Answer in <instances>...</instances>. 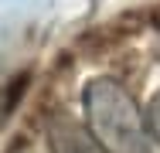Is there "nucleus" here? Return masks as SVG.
Wrapping results in <instances>:
<instances>
[{"mask_svg": "<svg viewBox=\"0 0 160 153\" xmlns=\"http://www.w3.org/2000/svg\"><path fill=\"white\" fill-rule=\"evenodd\" d=\"M85 129L92 133L102 153H150L153 140L147 129V112L136 106L123 82L96 75L82 89Z\"/></svg>", "mask_w": 160, "mask_h": 153, "instance_id": "nucleus-1", "label": "nucleus"}, {"mask_svg": "<svg viewBox=\"0 0 160 153\" xmlns=\"http://www.w3.org/2000/svg\"><path fill=\"white\" fill-rule=\"evenodd\" d=\"M48 150L51 153H102L85 122H75L65 112H55L48 119Z\"/></svg>", "mask_w": 160, "mask_h": 153, "instance_id": "nucleus-2", "label": "nucleus"}, {"mask_svg": "<svg viewBox=\"0 0 160 153\" xmlns=\"http://www.w3.org/2000/svg\"><path fill=\"white\" fill-rule=\"evenodd\" d=\"M147 129H150V140L160 143V92H153V99L147 106Z\"/></svg>", "mask_w": 160, "mask_h": 153, "instance_id": "nucleus-3", "label": "nucleus"}, {"mask_svg": "<svg viewBox=\"0 0 160 153\" xmlns=\"http://www.w3.org/2000/svg\"><path fill=\"white\" fill-rule=\"evenodd\" d=\"M153 27H157V37H160V14H157V21H153Z\"/></svg>", "mask_w": 160, "mask_h": 153, "instance_id": "nucleus-4", "label": "nucleus"}, {"mask_svg": "<svg viewBox=\"0 0 160 153\" xmlns=\"http://www.w3.org/2000/svg\"><path fill=\"white\" fill-rule=\"evenodd\" d=\"M17 153H31V150H17Z\"/></svg>", "mask_w": 160, "mask_h": 153, "instance_id": "nucleus-5", "label": "nucleus"}]
</instances>
